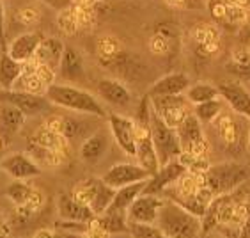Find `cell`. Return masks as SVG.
<instances>
[{
  "instance_id": "cell-9",
  "label": "cell",
  "mask_w": 250,
  "mask_h": 238,
  "mask_svg": "<svg viewBox=\"0 0 250 238\" xmlns=\"http://www.w3.org/2000/svg\"><path fill=\"white\" fill-rule=\"evenodd\" d=\"M2 171L5 174H9L13 180H32L36 176H41L43 169L34 156L21 153V151H15L9 153L2 158Z\"/></svg>"
},
{
  "instance_id": "cell-6",
  "label": "cell",
  "mask_w": 250,
  "mask_h": 238,
  "mask_svg": "<svg viewBox=\"0 0 250 238\" xmlns=\"http://www.w3.org/2000/svg\"><path fill=\"white\" fill-rule=\"evenodd\" d=\"M151 105L168 127L178 128L193 112V105L188 102L187 94H170V96H149Z\"/></svg>"
},
{
  "instance_id": "cell-11",
  "label": "cell",
  "mask_w": 250,
  "mask_h": 238,
  "mask_svg": "<svg viewBox=\"0 0 250 238\" xmlns=\"http://www.w3.org/2000/svg\"><path fill=\"white\" fill-rule=\"evenodd\" d=\"M2 102L16 105L27 117L39 116L52 105L44 94H34V92L16 91V89H2Z\"/></svg>"
},
{
  "instance_id": "cell-17",
  "label": "cell",
  "mask_w": 250,
  "mask_h": 238,
  "mask_svg": "<svg viewBox=\"0 0 250 238\" xmlns=\"http://www.w3.org/2000/svg\"><path fill=\"white\" fill-rule=\"evenodd\" d=\"M57 73H59V77L67 84L82 82L83 78H85L83 57L75 46H71V44H66V50H64L62 61H61V66H59Z\"/></svg>"
},
{
  "instance_id": "cell-37",
  "label": "cell",
  "mask_w": 250,
  "mask_h": 238,
  "mask_svg": "<svg viewBox=\"0 0 250 238\" xmlns=\"http://www.w3.org/2000/svg\"><path fill=\"white\" fill-rule=\"evenodd\" d=\"M53 228L57 229V233H66V235H82V237H89V229H91V222H82V220H57L53 224Z\"/></svg>"
},
{
  "instance_id": "cell-31",
  "label": "cell",
  "mask_w": 250,
  "mask_h": 238,
  "mask_svg": "<svg viewBox=\"0 0 250 238\" xmlns=\"http://www.w3.org/2000/svg\"><path fill=\"white\" fill-rule=\"evenodd\" d=\"M2 89H13L15 82L23 73V63L11 57L7 52L2 54Z\"/></svg>"
},
{
  "instance_id": "cell-36",
  "label": "cell",
  "mask_w": 250,
  "mask_h": 238,
  "mask_svg": "<svg viewBox=\"0 0 250 238\" xmlns=\"http://www.w3.org/2000/svg\"><path fill=\"white\" fill-rule=\"evenodd\" d=\"M130 235L135 238H162L164 237V231L160 229L158 224L130 220Z\"/></svg>"
},
{
  "instance_id": "cell-39",
  "label": "cell",
  "mask_w": 250,
  "mask_h": 238,
  "mask_svg": "<svg viewBox=\"0 0 250 238\" xmlns=\"http://www.w3.org/2000/svg\"><path fill=\"white\" fill-rule=\"evenodd\" d=\"M227 71L232 75L234 78L241 80V82H250V55L240 63H232L229 61L227 64Z\"/></svg>"
},
{
  "instance_id": "cell-25",
  "label": "cell",
  "mask_w": 250,
  "mask_h": 238,
  "mask_svg": "<svg viewBox=\"0 0 250 238\" xmlns=\"http://www.w3.org/2000/svg\"><path fill=\"white\" fill-rule=\"evenodd\" d=\"M30 141L36 142V144H39V146L46 148V150L59 151V153L66 155L67 139L62 135V133H59V131H55V130H52L50 127H46L44 123L41 125V127H38L36 130L32 131Z\"/></svg>"
},
{
  "instance_id": "cell-27",
  "label": "cell",
  "mask_w": 250,
  "mask_h": 238,
  "mask_svg": "<svg viewBox=\"0 0 250 238\" xmlns=\"http://www.w3.org/2000/svg\"><path fill=\"white\" fill-rule=\"evenodd\" d=\"M213 125L217 127L218 137H220L226 146L232 148L240 142V127L229 114H220Z\"/></svg>"
},
{
  "instance_id": "cell-2",
  "label": "cell",
  "mask_w": 250,
  "mask_h": 238,
  "mask_svg": "<svg viewBox=\"0 0 250 238\" xmlns=\"http://www.w3.org/2000/svg\"><path fill=\"white\" fill-rule=\"evenodd\" d=\"M156 224L168 238H193L202 235V219L190 214L174 199L165 197Z\"/></svg>"
},
{
  "instance_id": "cell-46",
  "label": "cell",
  "mask_w": 250,
  "mask_h": 238,
  "mask_svg": "<svg viewBox=\"0 0 250 238\" xmlns=\"http://www.w3.org/2000/svg\"><path fill=\"white\" fill-rule=\"evenodd\" d=\"M168 5H176V7H181V5L187 4V0H165Z\"/></svg>"
},
{
  "instance_id": "cell-20",
  "label": "cell",
  "mask_w": 250,
  "mask_h": 238,
  "mask_svg": "<svg viewBox=\"0 0 250 238\" xmlns=\"http://www.w3.org/2000/svg\"><path fill=\"white\" fill-rule=\"evenodd\" d=\"M59 217L64 220H82V222H91L96 214L92 212L87 204L80 203L73 194H59L57 201Z\"/></svg>"
},
{
  "instance_id": "cell-19",
  "label": "cell",
  "mask_w": 250,
  "mask_h": 238,
  "mask_svg": "<svg viewBox=\"0 0 250 238\" xmlns=\"http://www.w3.org/2000/svg\"><path fill=\"white\" fill-rule=\"evenodd\" d=\"M220 94L226 100V103L234 110V114L241 117H247L250 121V91H247L243 86L236 82L220 84Z\"/></svg>"
},
{
  "instance_id": "cell-29",
  "label": "cell",
  "mask_w": 250,
  "mask_h": 238,
  "mask_svg": "<svg viewBox=\"0 0 250 238\" xmlns=\"http://www.w3.org/2000/svg\"><path fill=\"white\" fill-rule=\"evenodd\" d=\"M187 98L192 105H197V103L209 102V100H215V98H220V87L218 86H213V84L208 82H197L192 84L190 87L187 89Z\"/></svg>"
},
{
  "instance_id": "cell-15",
  "label": "cell",
  "mask_w": 250,
  "mask_h": 238,
  "mask_svg": "<svg viewBox=\"0 0 250 238\" xmlns=\"http://www.w3.org/2000/svg\"><path fill=\"white\" fill-rule=\"evenodd\" d=\"M98 96L103 100L105 103L112 105L117 108L130 107L133 103V94L125 84L117 80V78H101L98 82Z\"/></svg>"
},
{
  "instance_id": "cell-40",
  "label": "cell",
  "mask_w": 250,
  "mask_h": 238,
  "mask_svg": "<svg viewBox=\"0 0 250 238\" xmlns=\"http://www.w3.org/2000/svg\"><path fill=\"white\" fill-rule=\"evenodd\" d=\"M82 121L78 119V117H73V116H62V127H61V133L66 137L67 141H71L75 137H78L82 133Z\"/></svg>"
},
{
  "instance_id": "cell-22",
  "label": "cell",
  "mask_w": 250,
  "mask_h": 238,
  "mask_svg": "<svg viewBox=\"0 0 250 238\" xmlns=\"http://www.w3.org/2000/svg\"><path fill=\"white\" fill-rule=\"evenodd\" d=\"M0 119H2V141H4V146H7L11 139L23 128L27 116L13 103L2 102Z\"/></svg>"
},
{
  "instance_id": "cell-41",
  "label": "cell",
  "mask_w": 250,
  "mask_h": 238,
  "mask_svg": "<svg viewBox=\"0 0 250 238\" xmlns=\"http://www.w3.org/2000/svg\"><path fill=\"white\" fill-rule=\"evenodd\" d=\"M227 7H229L227 0H208V9H209V15H211V18L220 25L226 23Z\"/></svg>"
},
{
  "instance_id": "cell-45",
  "label": "cell",
  "mask_w": 250,
  "mask_h": 238,
  "mask_svg": "<svg viewBox=\"0 0 250 238\" xmlns=\"http://www.w3.org/2000/svg\"><path fill=\"white\" fill-rule=\"evenodd\" d=\"M229 4H234V5H241V7H247L250 9V0H227Z\"/></svg>"
},
{
  "instance_id": "cell-16",
  "label": "cell",
  "mask_w": 250,
  "mask_h": 238,
  "mask_svg": "<svg viewBox=\"0 0 250 238\" xmlns=\"http://www.w3.org/2000/svg\"><path fill=\"white\" fill-rule=\"evenodd\" d=\"M192 86L190 77L181 71H174V73H167L164 77H160L158 80H154L147 89L149 96H170V94H185L187 89Z\"/></svg>"
},
{
  "instance_id": "cell-8",
  "label": "cell",
  "mask_w": 250,
  "mask_h": 238,
  "mask_svg": "<svg viewBox=\"0 0 250 238\" xmlns=\"http://www.w3.org/2000/svg\"><path fill=\"white\" fill-rule=\"evenodd\" d=\"M112 139L128 156H137V121L123 114H108Z\"/></svg>"
},
{
  "instance_id": "cell-14",
  "label": "cell",
  "mask_w": 250,
  "mask_h": 238,
  "mask_svg": "<svg viewBox=\"0 0 250 238\" xmlns=\"http://www.w3.org/2000/svg\"><path fill=\"white\" fill-rule=\"evenodd\" d=\"M137 162L149 171L151 176L160 169V158L154 148L149 127L144 123H137Z\"/></svg>"
},
{
  "instance_id": "cell-33",
  "label": "cell",
  "mask_w": 250,
  "mask_h": 238,
  "mask_svg": "<svg viewBox=\"0 0 250 238\" xmlns=\"http://www.w3.org/2000/svg\"><path fill=\"white\" fill-rule=\"evenodd\" d=\"M224 98H215V100H209V102L197 103L193 105V114L201 119L202 125H209V123H215L218 116L222 114V107H224Z\"/></svg>"
},
{
  "instance_id": "cell-1",
  "label": "cell",
  "mask_w": 250,
  "mask_h": 238,
  "mask_svg": "<svg viewBox=\"0 0 250 238\" xmlns=\"http://www.w3.org/2000/svg\"><path fill=\"white\" fill-rule=\"evenodd\" d=\"M46 98L52 105L59 108H66L75 114H83V116H94V117H105L106 112L101 105V102L96 96H92L91 92L85 89L78 87L75 84H52L46 89Z\"/></svg>"
},
{
  "instance_id": "cell-28",
  "label": "cell",
  "mask_w": 250,
  "mask_h": 238,
  "mask_svg": "<svg viewBox=\"0 0 250 238\" xmlns=\"http://www.w3.org/2000/svg\"><path fill=\"white\" fill-rule=\"evenodd\" d=\"M96 52H98V57H100L101 64L110 66V64L125 52V48H123V44H121L119 39L114 38V36H101L96 43Z\"/></svg>"
},
{
  "instance_id": "cell-47",
  "label": "cell",
  "mask_w": 250,
  "mask_h": 238,
  "mask_svg": "<svg viewBox=\"0 0 250 238\" xmlns=\"http://www.w3.org/2000/svg\"><path fill=\"white\" fill-rule=\"evenodd\" d=\"M96 2H103V0H94V4H96Z\"/></svg>"
},
{
  "instance_id": "cell-42",
  "label": "cell",
  "mask_w": 250,
  "mask_h": 238,
  "mask_svg": "<svg viewBox=\"0 0 250 238\" xmlns=\"http://www.w3.org/2000/svg\"><path fill=\"white\" fill-rule=\"evenodd\" d=\"M16 20L23 25L36 23V22L39 20V9H36V7H32V5H25V7L18 9V13H16Z\"/></svg>"
},
{
  "instance_id": "cell-18",
  "label": "cell",
  "mask_w": 250,
  "mask_h": 238,
  "mask_svg": "<svg viewBox=\"0 0 250 238\" xmlns=\"http://www.w3.org/2000/svg\"><path fill=\"white\" fill-rule=\"evenodd\" d=\"M41 41H43V36L39 32H23L11 41L5 52L20 63H27L30 59H36Z\"/></svg>"
},
{
  "instance_id": "cell-21",
  "label": "cell",
  "mask_w": 250,
  "mask_h": 238,
  "mask_svg": "<svg viewBox=\"0 0 250 238\" xmlns=\"http://www.w3.org/2000/svg\"><path fill=\"white\" fill-rule=\"evenodd\" d=\"M108 146H110L108 131L100 128V130L91 133L82 142V146H80V158L83 162H87V164H94V162L101 160L105 156V153L108 151Z\"/></svg>"
},
{
  "instance_id": "cell-43",
  "label": "cell",
  "mask_w": 250,
  "mask_h": 238,
  "mask_svg": "<svg viewBox=\"0 0 250 238\" xmlns=\"http://www.w3.org/2000/svg\"><path fill=\"white\" fill-rule=\"evenodd\" d=\"M41 2H43V4H46L48 7H52V9L61 11V9H64L66 5L73 4L75 0H41Z\"/></svg>"
},
{
  "instance_id": "cell-13",
  "label": "cell",
  "mask_w": 250,
  "mask_h": 238,
  "mask_svg": "<svg viewBox=\"0 0 250 238\" xmlns=\"http://www.w3.org/2000/svg\"><path fill=\"white\" fill-rule=\"evenodd\" d=\"M164 203H165L164 195L142 192V194L131 203L130 210H128V220L156 224L158 214H160V210H162V206H164Z\"/></svg>"
},
{
  "instance_id": "cell-35",
  "label": "cell",
  "mask_w": 250,
  "mask_h": 238,
  "mask_svg": "<svg viewBox=\"0 0 250 238\" xmlns=\"http://www.w3.org/2000/svg\"><path fill=\"white\" fill-rule=\"evenodd\" d=\"M13 89H16V91H25V92H34V94H44V96H46L48 86H46L36 73H27V71H23L21 77L15 82Z\"/></svg>"
},
{
  "instance_id": "cell-5",
  "label": "cell",
  "mask_w": 250,
  "mask_h": 238,
  "mask_svg": "<svg viewBox=\"0 0 250 238\" xmlns=\"http://www.w3.org/2000/svg\"><path fill=\"white\" fill-rule=\"evenodd\" d=\"M117 189L106 183L103 178H85L73 187L71 194L80 203L87 204L96 215L105 214L110 206Z\"/></svg>"
},
{
  "instance_id": "cell-24",
  "label": "cell",
  "mask_w": 250,
  "mask_h": 238,
  "mask_svg": "<svg viewBox=\"0 0 250 238\" xmlns=\"http://www.w3.org/2000/svg\"><path fill=\"white\" fill-rule=\"evenodd\" d=\"M146 185H147V180H142V181H137V183L125 185V187L117 189L116 195H114V199H112L110 206H108L106 212H123V214H128L131 203L144 192Z\"/></svg>"
},
{
  "instance_id": "cell-3",
  "label": "cell",
  "mask_w": 250,
  "mask_h": 238,
  "mask_svg": "<svg viewBox=\"0 0 250 238\" xmlns=\"http://www.w3.org/2000/svg\"><path fill=\"white\" fill-rule=\"evenodd\" d=\"M249 176L250 171L245 165L236 164V162H220L209 167V171L204 176V181L213 190V194L222 195L238 190L249 180Z\"/></svg>"
},
{
  "instance_id": "cell-7",
  "label": "cell",
  "mask_w": 250,
  "mask_h": 238,
  "mask_svg": "<svg viewBox=\"0 0 250 238\" xmlns=\"http://www.w3.org/2000/svg\"><path fill=\"white\" fill-rule=\"evenodd\" d=\"M176 130H178V135L181 139L183 151L195 156H208V153H209V142H208L206 135H204L201 119L193 112Z\"/></svg>"
},
{
  "instance_id": "cell-12",
  "label": "cell",
  "mask_w": 250,
  "mask_h": 238,
  "mask_svg": "<svg viewBox=\"0 0 250 238\" xmlns=\"http://www.w3.org/2000/svg\"><path fill=\"white\" fill-rule=\"evenodd\" d=\"M187 167L181 164L179 158H174V160L167 162V164L160 165V169L151 176L147 180L144 192L147 194H156V195H164V192L167 189H170L176 181L179 180V176L187 173Z\"/></svg>"
},
{
  "instance_id": "cell-34",
  "label": "cell",
  "mask_w": 250,
  "mask_h": 238,
  "mask_svg": "<svg viewBox=\"0 0 250 238\" xmlns=\"http://www.w3.org/2000/svg\"><path fill=\"white\" fill-rule=\"evenodd\" d=\"M57 25L59 29L62 30L66 36H73L80 29V22H78V9H77V4L73 2V4L66 5L64 9L59 11L57 15Z\"/></svg>"
},
{
  "instance_id": "cell-38",
  "label": "cell",
  "mask_w": 250,
  "mask_h": 238,
  "mask_svg": "<svg viewBox=\"0 0 250 238\" xmlns=\"http://www.w3.org/2000/svg\"><path fill=\"white\" fill-rule=\"evenodd\" d=\"M172 46V41H170V36L167 32H156L153 38L149 39V50L154 55H167L168 50Z\"/></svg>"
},
{
  "instance_id": "cell-32",
  "label": "cell",
  "mask_w": 250,
  "mask_h": 238,
  "mask_svg": "<svg viewBox=\"0 0 250 238\" xmlns=\"http://www.w3.org/2000/svg\"><path fill=\"white\" fill-rule=\"evenodd\" d=\"M193 39L197 41L201 48H204L208 54H213L218 50V43H220V34L218 29L213 25H199L197 29L193 30Z\"/></svg>"
},
{
  "instance_id": "cell-44",
  "label": "cell",
  "mask_w": 250,
  "mask_h": 238,
  "mask_svg": "<svg viewBox=\"0 0 250 238\" xmlns=\"http://www.w3.org/2000/svg\"><path fill=\"white\" fill-rule=\"evenodd\" d=\"M53 235H57V229H39V231H36L34 233V237H53Z\"/></svg>"
},
{
  "instance_id": "cell-23",
  "label": "cell",
  "mask_w": 250,
  "mask_h": 238,
  "mask_svg": "<svg viewBox=\"0 0 250 238\" xmlns=\"http://www.w3.org/2000/svg\"><path fill=\"white\" fill-rule=\"evenodd\" d=\"M64 50H66V44L57 38H43L41 44L38 48V54H36V61L41 64H46L50 68L57 69L61 66V61H62Z\"/></svg>"
},
{
  "instance_id": "cell-30",
  "label": "cell",
  "mask_w": 250,
  "mask_h": 238,
  "mask_svg": "<svg viewBox=\"0 0 250 238\" xmlns=\"http://www.w3.org/2000/svg\"><path fill=\"white\" fill-rule=\"evenodd\" d=\"M34 192H36V189L30 187L29 183H25V180H15L13 183H9L5 187L4 195L15 204L16 208H20V206L29 203L30 197L34 195Z\"/></svg>"
},
{
  "instance_id": "cell-26",
  "label": "cell",
  "mask_w": 250,
  "mask_h": 238,
  "mask_svg": "<svg viewBox=\"0 0 250 238\" xmlns=\"http://www.w3.org/2000/svg\"><path fill=\"white\" fill-rule=\"evenodd\" d=\"M98 224L101 229L108 235H130V220L128 214L123 212H105V214L96 215Z\"/></svg>"
},
{
  "instance_id": "cell-10",
  "label": "cell",
  "mask_w": 250,
  "mask_h": 238,
  "mask_svg": "<svg viewBox=\"0 0 250 238\" xmlns=\"http://www.w3.org/2000/svg\"><path fill=\"white\" fill-rule=\"evenodd\" d=\"M101 178L108 185H112L114 189H121L125 185L137 183V181H142V180H149L151 173L146 167H142L139 162L137 164H133V162H117Z\"/></svg>"
},
{
  "instance_id": "cell-4",
  "label": "cell",
  "mask_w": 250,
  "mask_h": 238,
  "mask_svg": "<svg viewBox=\"0 0 250 238\" xmlns=\"http://www.w3.org/2000/svg\"><path fill=\"white\" fill-rule=\"evenodd\" d=\"M147 127H149L154 148H156V153H158L160 165H164V164H167V162L174 160V158H178V156L183 153V146H181V139H179V135H178V130L172 127H168L167 123L156 114L153 105H151V110H149Z\"/></svg>"
}]
</instances>
